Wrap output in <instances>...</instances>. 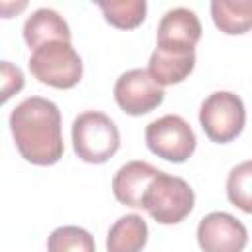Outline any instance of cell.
Listing matches in <instances>:
<instances>
[{
  "instance_id": "obj_1",
  "label": "cell",
  "mask_w": 252,
  "mask_h": 252,
  "mask_svg": "<svg viewBox=\"0 0 252 252\" xmlns=\"http://www.w3.org/2000/svg\"><path fill=\"white\" fill-rule=\"evenodd\" d=\"M10 130L20 156L35 165H53L63 156L61 112L43 96L24 98L10 114Z\"/></svg>"
},
{
  "instance_id": "obj_2",
  "label": "cell",
  "mask_w": 252,
  "mask_h": 252,
  "mask_svg": "<svg viewBox=\"0 0 252 252\" xmlns=\"http://www.w3.org/2000/svg\"><path fill=\"white\" fill-rule=\"evenodd\" d=\"M71 136L75 154L87 163L108 161L120 146V134L116 124L98 110L81 112L73 120Z\"/></svg>"
},
{
  "instance_id": "obj_3",
  "label": "cell",
  "mask_w": 252,
  "mask_h": 252,
  "mask_svg": "<svg viewBox=\"0 0 252 252\" xmlns=\"http://www.w3.org/2000/svg\"><path fill=\"white\" fill-rule=\"evenodd\" d=\"M193 205L195 193L191 185L183 177L169 175L165 171L158 173L142 199V209H146L159 224L181 222L193 211Z\"/></svg>"
},
{
  "instance_id": "obj_4",
  "label": "cell",
  "mask_w": 252,
  "mask_h": 252,
  "mask_svg": "<svg viewBox=\"0 0 252 252\" xmlns=\"http://www.w3.org/2000/svg\"><path fill=\"white\" fill-rule=\"evenodd\" d=\"M28 67L32 75L49 87L71 89L83 77V61L71 41H49L33 49Z\"/></svg>"
},
{
  "instance_id": "obj_5",
  "label": "cell",
  "mask_w": 252,
  "mask_h": 252,
  "mask_svg": "<svg viewBox=\"0 0 252 252\" xmlns=\"http://www.w3.org/2000/svg\"><path fill=\"white\" fill-rule=\"evenodd\" d=\"M199 122L209 140L217 144L232 142L242 132L246 122L244 102L230 91H215L203 100Z\"/></svg>"
},
{
  "instance_id": "obj_6",
  "label": "cell",
  "mask_w": 252,
  "mask_h": 252,
  "mask_svg": "<svg viewBox=\"0 0 252 252\" xmlns=\"http://www.w3.org/2000/svg\"><path fill=\"white\" fill-rule=\"evenodd\" d=\"M146 144L152 154L173 163H183L193 156L197 138L185 118L165 114L146 126Z\"/></svg>"
},
{
  "instance_id": "obj_7",
  "label": "cell",
  "mask_w": 252,
  "mask_h": 252,
  "mask_svg": "<svg viewBox=\"0 0 252 252\" xmlns=\"http://www.w3.org/2000/svg\"><path fill=\"white\" fill-rule=\"evenodd\" d=\"M163 87H159L146 69H130L122 73L114 85L116 104L132 116L152 112L163 102Z\"/></svg>"
},
{
  "instance_id": "obj_8",
  "label": "cell",
  "mask_w": 252,
  "mask_h": 252,
  "mask_svg": "<svg viewBox=\"0 0 252 252\" xmlns=\"http://www.w3.org/2000/svg\"><path fill=\"white\" fill-rule=\"evenodd\" d=\"M197 242L203 252H242L248 242V230L230 213L213 211L201 219Z\"/></svg>"
},
{
  "instance_id": "obj_9",
  "label": "cell",
  "mask_w": 252,
  "mask_h": 252,
  "mask_svg": "<svg viewBox=\"0 0 252 252\" xmlns=\"http://www.w3.org/2000/svg\"><path fill=\"white\" fill-rule=\"evenodd\" d=\"M203 28L197 14L189 8L167 10L158 24V47L171 51H195Z\"/></svg>"
},
{
  "instance_id": "obj_10",
  "label": "cell",
  "mask_w": 252,
  "mask_h": 252,
  "mask_svg": "<svg viewBox=\"0 0 252 252\" xmlns=\"http://www.w3.org/2000/svg\"><path fill=\"white\" fill-rule=\"evenodd\" d=\"M159 171L161 169H158L152 163L142 161V159H134V161L124 163L122 167H118V171L112 177L114 197L126 207L140 209L142 199H144L150 183L158 177Z\"/></svg>"
},
{
  "instance_id": "obj_11",
  "label": "cell",
  "mask_w": 252,
  "mask_h": 252,
  "mask_svg": "<svg viewBox=\"0 0 252 252\" xmlns=\"http://www.w3.org/2000/svg\"><path fill=\"white\" fill-rule=\"evenodd\" d=\"M24 41L30 49H37L49 41H71V30L59 12L51 8H37L24 22Z\"/></svg>"
},
{
  "instance_id": "obj_12",
  "label": "cell",
  "mask_w": 252,
  "mask_h": 252,
  "mask_svg": "<svg viewBox=\"0 0 252 252\" xmlns=\"http://www.w3.org/2000/svg\"><path fill=\"white\" fill-rule=\"evenodd\" d=\"M195 51H171V49H159L156 47L150 55L148 73L150 77L159 85H175L187 79L195 67Z\"/></svg>"
},
{
  "instance_id": "obj_13",
  "label": "cell",
  "mask_w": 252,
  "mask_h": 252,
  "mask_svg": "<svg viewBox=\"0 0 252 252\" xmlns=\"http://www.w3.org/2000/svg\"><path fill=\"white\" fill-rule=\"evenodd\" d=\"M148 242V224L138 213L122 215L108 230L106 252H142Z\"/></svg>"
},
{
  "instance_id": "obj_14",
  "label": "cell",
  "mask_w": 252,
  "mask_h": 252,
  "mask_svg": "<svg viewBox=\"0 0 252 252\" xmlns=\"http://www.w3.org/2000/svg\"><path fill=\"white\" fill-rule=\"evenodd\" d=\"M211 16L215 26L228 33H244L252 26V2L250 0H238V2H226V0H213L211 2Z\"/></svg>"
},
{
  "instance_id": "obj_15",
  "label": "cell",
  "mask_w": 252,
  "mask_h": 252,
  "mask_svg": "<svg viewBox=\"0 0 252 252\" xmlns=\"http://www.w3.org/2000/svg\"><path fill=\"white\" fill-rule=\"evenodd\" d=\"M98 8L102 10L104 20L114 28L132 30L144 22L148 4L146 0H110L98 2Z\"/></svg>"
},
{
  "instance_id": "obj_16",
  "label": "cell",
  "mask_w": 252,
  "mask_h": 252,
  "mask_svg": "<svg viewBox=\"0 0 252 252\" xmlns=\"http://www.w3.org/2000/svg\"><path fill=\"white\" fill-rule=\"evenodd\" d=\"M47 252H96V246L89 230L75 224H67L55 228L49 234Z\"/></svg>"
},
{
  "instance_id": "obj_17",
  "label": "cell",
  "mask_w": 252,
  "mask_h": 252,
  "mask_svg": "<svg viewBox=\"0 0 252 252\" xmlns=\"http://www.w3.org/2000/svg\"><path fill=\"white\" fill-rule=\"evenodd\" d=\"M226 195L232 205L244 213L252 211V163L246 159L230 169L226 179Z\"/></svg>"
},
{
  "instance_id": "obj_18",
  "label": "cell",
  "mask_w": 252,
  "mask_h": 252,
  "mask_svg": "<svg viewBox=\"0 0 252 252\" xmlns=\"http://www.w3.org/2000/svg\"><path fill=\"white\" fill-rule=\"evenodd\" d=\"M24 89V73L16 63L0 61V106Z\"/></svg>"
},
{
  "instance_id": "obj_19",
  "label": "cell",
  "mask_w": 252,
  "mask_h": 252,
  "mask_svg": "<svg viewBox=\"0 0 252 252\" xmlns=\"http://www.w3.org/2000/svg\"><path fill=\"white\" fill-rule=\"evenodd\" d=\"M28 8L26 0H0V18H14Z\"/></svg>"
}]
</instances>
